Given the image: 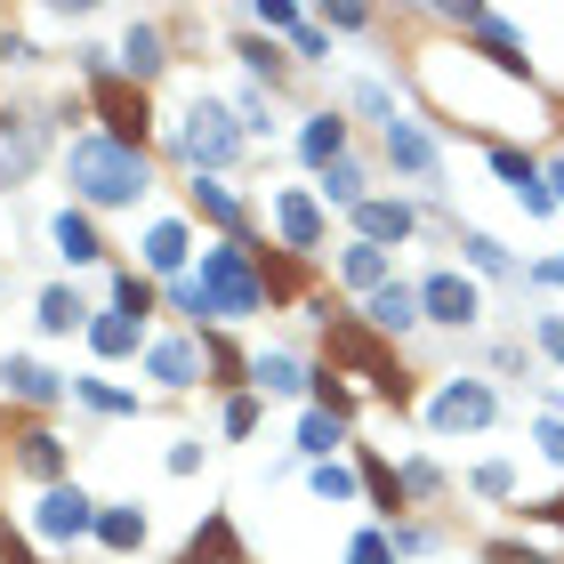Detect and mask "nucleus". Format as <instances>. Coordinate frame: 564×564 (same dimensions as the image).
<instances>
[{
	"label": "nucleus",
	"instance_id": "1",
	"mask_svg": "<svg viewBox=\"0 0 564 564\" xmlns=\"http://www.w3.org/2000/svg\"><path fill=\"white\" fill-rule=\"evenodd\" d=\"M73 185L89 202H137L145 194V154H130V145H113V137H73Z\"/></svg>",
	"mask_w": 564,
	"mask_h": 564
},
{
	"label": "nucleus",
	"instance_id": "2",
	"mask_svg": "<svg viewBox=\"0 0 564 564\" xmlns=\"http://www.w3.org/2000/svg\"><path fill=\"white\" fill-rule=\"evenodd\" d=\"M235 145H242V130H235V113H226L218 97H194V106H185L178 154L194 161V170H226V161H235Z\"/></svg>",
	"mask_w": 564,
	"mask_h": 564
},
{
	"label": "nucleus",
	"instance_id": "3",
	"mask_svg": "<svg viewBox=\"0 0 564 564\" xmlns=\"http://www.w3.org/2000/svg\"><path fill=\"white\" fill-rule=\"evenodd\" d=\"M331 355H339V363H355V371H363L371 387L387 395V404H404V395H411V380H404V363H395V355H387L380 339H371L363 323H347V315L331 323Z\"/></svg>",
	"mask_w": 564,
	"mask_h": 564
},
{
	"label": "nucleus",
	"instance_id": "4",
	"mask_svg": "<svg viewBox=\"0 0 564 564\" xmlns=\"http://www.w3.org/2000/svg\"><path fill=\"white\" fill-rule=\"evenodd\" d=\"M202 283H211V307H218V315H259V299H266V283L250 275L242 242L211 250V259H202Z\"/></svg>",
	"mask_w": 564,
	"mask_h": 564
},
{
	"label": "nucleus",
	"instance_id": "5",
	"mask_svg": "<svg viewBox=\"0 0 564 564\" xmlns=\"http://www.w3.org/2000/svg\"><path fill=\"white\" fill-rule=\"evenodd\" d=\"M89 97H97V113H106V130H113V145H145V89H130V81H113V73H97L89 81Z\"/></svg>",
	"mask_w": 564,
	"mask_h": 564
},
{
	"label": "nucleus",
	"instance_id": "6",
	"mask_svg": "<svg viewBox=\"0 0 564 564\" xmlns=\"http://www.w3.org/2000/svg\"><path fill=\"white\" fill-rule=\"evenodd\" d=\"M33 161H40V121L33 113H0V194L33 178Z\"/></svg>",
	"mask_w": 564,
	"mask_h": 564
},
{
	"label": "nucleus",
	"instance_id": "7",
	"mask_svg": "<svg viewBox=\"0 0 564 564\" xmlns=\"http://www.w3.org/2000/svg\"><path fill=\"white\" fill-rule=\"evenodd\" d=\"M97 525V516H89V500H81L73 484H57L49 500H40V532H49V540H73V532H89Z\"/></svg>",
	"mask_w": 564,
	"mask_h": 564
},
{
	"label": "nucleus",
	"instance_id": "8",
	"mask_svg": "<svg viewBox=\"0 0 564 564\" xmlns=\"http://www.w3.org/2000/svg\"><path fill=\"white\" fill-rule=\"evenodd\" d=\"M492 420V395L484 387H444V395H435V428H484Z\"/></svg>",
	"mask_w": 564,
	"mask_h": 564
},
{
	"label": "nucleus",
	"instance_id": "9",
	"mask_svg": "<svg viewBox=\"0 0 564 564\" xmlns=\"http://www.w3.org/2000/svg\"><path fill=\"white\" fill-rule=\"evenodd\" d=\"M420 307H428L435 323H476V290L459 283V275H435V283L420 290Z\"/></svg>",
	"mask_w": 564,
	"mask_h": 564
},
{
	"label": "nucleus",
	"instance_id": "10",
	"mask_svg": "<svg viewBox=\"0 0 564 564\" xmlns=\"http://www.w3.org/2000/svg\"><path fill=\"white\" fill-rule=\"evenodd\" d=\"M185 564H242V549H235V525H226V516H211V525L185 540Z\"/></svg>",
	"mask_w": 564,
	"mask_h": 564
},
{
	"label": "nucleus",
	"instance_id": "11",
	"mask_svg": "<svg viewBox=\"0 0 564 564\" xmlns=\"http://www.w3.org/2000/svg\"><path fill=\"white\" fill-rule=\"evenodd\" d=\"M371 323H380V331H404V323H420V290H404V283H380V290H371Z\"/></svg>",
	"mask_w": 564,
	"mask_h": 564
},
{
	"label": "nucleus",
	"instance_id": "12",
	"mask_svg": "<svg viewBox=\"0 0 564 564\" xmlns=\"http://www.w3.org/2000/svg\"><path fill=\"white\" fill-rule=\"evenodd\" d=\"M387 154L395 161H404V170H435V145H428V130H420V121H387Z\"/></svg>",
	"mask_w": 564,
	"mask_h": 564
},
{
	"label": "nucleus",
	"instance_id": "13",
	"mask_svg": "<svg viewBox=\"0 0 564 564\" xmlns=\"http://www.w3.org/2000/svg\"><path fill=\"white\" fill-rule=\"evenodd\" d=\"M0 380L25 395V404H57V395H65V380H57V371H40V363H25V355H9V371H0Z\"/></svg>",
	"mask_w": 564,
	"mask_h": 564
},
{
	"label": "nucleus",
	"instance_id": "14",
	"mask_svg": "<svg viewBox=\"0 0 564 564\" xmlns=\"http://www.w3.org/2000/svg\"><path fill=\"white\" fill-rule=\"evenodd\" d=\"M275 218H283L290 250H315V235H323V211H315L307 194H283V202H275Z\"/></svg>",
	"mask_w": 564,
	"mask_h": 564
},
{
	"label": "nucleus",
	"instance_id": "15",
	"mask_svg": "<svg viewBox=\"0 0 564 564\" xmlns=\"http://www.w3.org/2000/svg\"><path fill=\"white\" fill-rule=\"evenodd\" d=\"M194 371H202V355L185 347V339H161V347H154V380H161V387H194Z\"/></svg>",
	"mask_w": 564,
	"mask_h": 564
},
{
	"label": "nucleus",
	"instance_id": "16",
	"mask_svg": "<svg viewBox=\"0 0 564 564\" xmlns=\"http://www.w3.org/2000/svg\"><path fill=\"white\" fill-rule=\"evenodd\" d=\"M121 65H130V81H154V73H161V33H154V25H130Z\"/></svg>",
	"mask_w": 564,
	"mask_h": 564
},
{
	"label": "nucleus",
	"instance_id": "17",
	"mask_svg": "<svg viewBox=\"0 0 564 564\" xmlns=\"http://www.w3.org/2000/svg\"><path fill=\"white\" fill-rule=\"evenodd\" d=\"M492 170H500V178H508V185H516V194H525V202H532V211H549V185H540V178H532V161H525V154H508V145H500V154H492Z\"/></svg>",
	"mask_w": 564,
	"mask_h": 564
},
{
	"label": "nucleus",
	"instance_id": "18",
	"mask_svg": "<svg viewBox=\"0 0 564 564\" xmlns=\"http://www.w3.org/2000/svg\"><path fill=\"white\" fill-rule=\"evenodd\" d=\"M16 459H25L33 476H57V468H65V444H57L49 428H33V435H16Z\"/></svg>",
	"mask_w": 564,
	"mask_h": 564
},
{
	"label": "nucleus",
	"instance_id": "19",
	"mask_svg": "<svg viewBox=\"0 0 564 564\" xmlns=\"http://www.w3.org/2000/svg\"><path fill=\"white\" fill-rule=\"evenodd\" d=\"M49 235H57V250H65L73 266H89V259H97V235H89V218H73V211H65V218L49 226Z\"/></svg>",
	"mask_w": 564,
	"mask_h": 564
},
{
	"label": "nucleus",
	"instance_id": "20",
	"mask_svg": "<svg viewBox=\"0 0 564 564\" xmlns=\"http://www.w3.org/2000/svg\"><path fill=\"white\" fill-rule=\"evenodd\" d=\"M89 339H97V355H130L137 347V315H97Z\"/></svg>",
	"mask_w": 564,
	"mask_h": 564
},
{
	"label": "nucleus",
	"instance_id": "21",
	"mask_svg": "<svg viewBox=\"0 0 564 564\" xmlns=\"http://www.w3.org/2000/svg\"><path fill=\"white\" fill-rule=\"evenodd\" d=\"M97 532H106V549H137V540H145V516H137V508H106V516H97Z\"/></svg>",
	"mask_w": 564,
	"mask_h": 564
},
{
	"label": "nucleus",
	"instance_id": "22",
	"mask_svg": "<svg viewBox=\"0 0 564 564\" xmlns=\"http://www.w3.org/2000/svg\"><path fill=\"white\" fill-rule=\"evenodd\" d=\"M404 226H411V211H404V202H363V235H371V242L404 235Z\"/></svg>",
	"mask_w": 564,
	"mask_h": 564
},
{
	"label": "nucleus",
	"instance_id": "23",
	"mask_svg": "<svg viewBox=\"0 0 564 564\" xmlns=\"http://www.w3.org/2000/svg\"><path fill=\"white\" fill-rule=\"evenodd\" d=\"M145 259H154L161 275H178V266H185V226H154V242H145Z\"/></svg>",
	"mask_w": 564,
	"mask_h": 564
},
{
	"label": "nucleus",
	"instance_id": "24",
	"mask_svg": "<svg viewBox=\"0 0 564 564\" xmlns=\"http://www.w3.org/2000/svg\"><path fill=\"white\" fill-rule=\"evenodd\" d=\"M194 211H211L218 226H242V202H235V194H226V185H218V178H202V185H194Z\"/></svg>",
	"mask_w": 564,
	"mask_h": 564
},
{
	"label": "nucleus",
	"instance_id": "25",
	"mask_svg": "<svg viewBox=\"0 0 564 564\" xmlns=\"http://www.w3.org/2000/svg\"><path fill=\"white\" fill-rule=\"evenodd\" d=\"M259 387H275V395H299V387H307V371L290 363V355H259Z\"/></svg>",
	"mask_w": 564,
	"mask_h": 564
},
{
	"label": "nucleus",
	"instance_id": "26",
	"mask_svg": "<svg viewBox=\"0 0 564 564\" xmlns=\"http://www.w3.org/2000/svg\"><path fill=\"white\" fill-rule=\"evenodd\" d=\"M323 194H331V202H355V211H363V170H355V161H331V170H323Z\"/></svg>",
	"mask_w": 564,
	"mask_h": 564
},
{
	"label": "nucleus",
	"instance_id": "27",
	"mask_svg": "<svg viewBox=\"0 0 564 564\" xmlns=\"http://www.w3.org/2000/svg\"><path fill=\"white\" fill-rule=\"evenodd\" d=\"M339 145H347V130H339V121H315V130H307V161H323V170H331V161H339Z\"/></svg>",
	"mask_w": 564,
	"mask_h": 564
},
{
	"label": "nucleus",
	"instance_id": "28",
	"mask_svg": "<svg viewBox=\"0 0 564 564\" xmlns=\"http://www.w3.org/2000/svg\"><path fill=\"white\" fill-rule=\"evenodd\" d=\"M81 315H89V307H81L73 290H49V299H40V323H49V331H73Z\"/></svg>",
	"mask_w": 564,
	"mask_h": 564
},
{
	"label": "nucleus",
	"instance_id": "29",
	"mask_svg": "<svg viewBox=\"0 0 564 564\" xmlns=\"http://www.w3.org/2000/svg\"><path fill=\"white\" fill-rule=\"evenodd\" d=\"M299 444L307 452H331V444H339V411H315V420L299 428Z\"/></svg>",
	"mask_w": 564,
	"mask_h": 564
},
{
	"label": "nucleus",
	"instance_id": "30",
	"mask_svg": "<svg viewBox=\"0 0 564 564\" xmlns=\"http://www.w3.org/2000/svg\"><path fill=\"white\" fill-rule=\"evenodd\" d=\"M347 275H355V283H380V275H387V259H380L371 242H355V250H347Z\"/></svg>",
	"mask_w": 564,
	"mask_h": 564
},
{
	"label": "nucleus",
	"instance_id": "31",
	"mask_svg": "<svg viewBox=\"0 0 564 564\" xmlns=\"http://www.w3.org/2000/svg\"><path fill=\"white\" fill-rule=\"evenodd\" d=\"M315 492H323V500H347V492H355V476H347V468H331V459H323V468H315Z\"/></svg>",
	"mask_w": 564,
	"mask_h": 564
},
{
	"label": "nucleus",
	"instance_id": "32",
	"mask_svg": "<svg viewBox=\"0 0 564 564\" xmlns=\"http://www.w3.org/2000/svg\"><path fill=\"white\" fill-rule=\"evenodd\" d=\"M242 65H250V73H266V81H275V73H283V57H275V49H266V40H242Z\"/></svg>",
	"mask_w": 564,
	"mask_h": 564
},
{
	"label": "nucleus",
	"instance_id": "33",
	"mask_svg": "<svg viewBox=\"0 0 564 564\" xmlns=\"http://www.w3.org/2000/svg\"><path fill=\"white\" fill-rule=\"evenodd\" d=\"M145 307H154V290H145L137 275H121V315H145Z\"/></svg>",
	"mask_w": 564,
	"mask_h": 564
},
{
	"label": "nucleus",
	"instance_id": "34",
	"mask_svg": "<svg viewBox=\"0 0 564 564\" xmlns=\"http://www.w3.org/2000/svg\"><path fill=\"white\" fill-rule=\"evenodd\" d=\"M259 428V404H226V435H250Z\"/></svg>",
	"mask_w": 564,
	"mask_h": 564
},
{
	"label": "nucleus",
	"instance_id": "35",
	"mask_svg": "<svg viewBox=\"0 0 564 564\" xmlns=\"http://www.w3.org/2000/svg\"><path fill=\"white\" fill-rule=\"evenodd\" d=\"M347 556H355V564H387V540H380V532H363V540H355Z\"/></svg>",
	"mask_w": 564,
	"mask_h": 564
},
{
	"label": "nucleus",
	"instance_id": "36",
	"mask_svg": "<svg viewBox=\"0 0 564 564\" xmlns=\"http://www.w3.org/2000/svg\"><path fill=\"white\" fill-rule=\"evenodd\" d=\"M0 564H33V556H25V540H9V532H0Z\"/></svg>",
	"mask_w": 564,
	"mask_h": 564
},
{
	"label": "nucleus",
	"instance_id": "37",
	"mask_svg": "<svg viewBox=\"0 0 564 564\" xmlns=\"http://www.w3.org/2000/svg\"><path fill=\"white\" fill-rule=\"evenodd\" d=\"M556 185H564V161H556Z\"/></svg>",
	"mask_w": 564,
	"mask_h": 564
}]
</instances>
